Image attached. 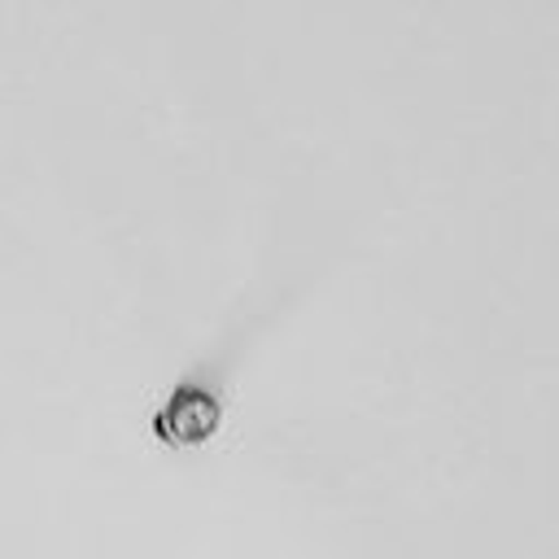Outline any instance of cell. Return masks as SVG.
Segmentation results:
<instances>
[{
  "instance_id": "obj_1",
  "label": "cell",
  "mask_w": 559,
  "mask_h": 559,
  "mask_svg": "<svg viewBox=\"0 0 559 559\" xmlns=\"http://www.w3.org/2000/svg\"><path fill=\"white\" fill-rule=\"evenodd\" d=\"M214 402L205 397V393H179L175 402H170V411L157 419V428H162V437H170V441H197V437H205V432H214Z\"/></svg>"
}]
</instances>
